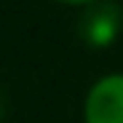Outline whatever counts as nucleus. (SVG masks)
<instances>
[{
	"label": "nucleus",
	"mask_w": 123,
	"mask_h": 123,
	"mask_svg": "<svg viewBox=\"0 0 123 123\" xmlns=\"http://www.w3.org/2000/svg\"><path fill=\"white\" fill-rule=\"evenodd\" d=\"M83 123H123V72L96 78L83 99Z\"/></svg>",
	"instance_id": "1"
},
{
	"label": "nucleus",
	"mask_w": 123,
	"mask_h": 123,
	"mask_svg": "<svg viewBox=\"0 0 123 123\" xmlns=\"http://www.w3.org/2000/svg\"><path fill=\"white\" fill-rule=\"evenodd\" d=\"M123 30V11L120 6L110 3V0H102L94 3L88 8H83L78 19V35L88 48H110L115 40L120 37Z\"/></svg>",
	"instance_id": "2"
},
{
	"label": "nucleus",
	"mask_w": 123,
	"mask_h": 123,
	"mask_svg": "<svg viewBox=\"0 0 123 123\" xmlns=\"http://www.w3.org/2000/svg\"><path fill=\"white\" fill-rule=\"evenodd\" d=\"M54 3H62V6H75V8H88L94 3H102V0H54Z\"/></svg>",
	"instance_id": "3"
},
{
	"label": "nucleus",
	"mask_w": 123,
	"mask_h": 123,
	"mask_svg": "<svg viewBox=\"0 0 123 123\" xmlns=\"http://www.w3.org/2000/svg\"><path fill=\"white\" fill-rule=\"evenodd\" d=\"M0 115H3V107H0Z\"/></svg>",
	"instance_id": "4"
}]
</instances>
